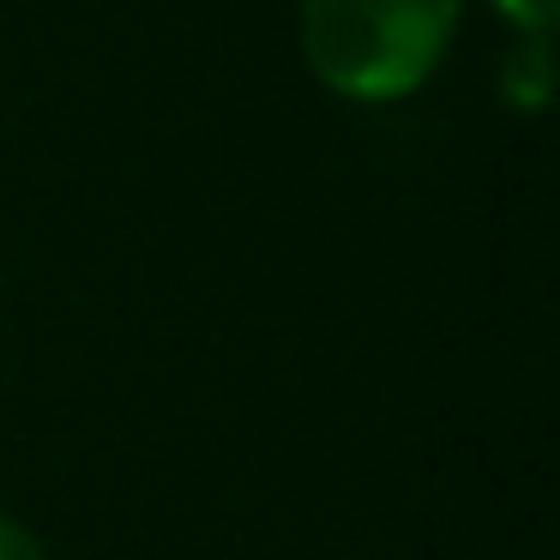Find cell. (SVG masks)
<instances>
[{"label": "cell", "mask_w": 560, "mask_h": 560, "mask_svg": "<svg viewBox=\"0 0 560 560\" xmlns=\"http://www.w3.org/2000/svg\"><path fill=\"white\" fill-rule=\"evenodd\" d=\"M0 560H43V542L19 518H0Z\"/></svg>", "instance_id": "3"}, {"label": "cell", "mask_w": 560, "mask_h": 560, "mask_svg": "<svg viewBox=\"0 0 560 560\" xmlns=\"http://www.w3.org/2000/svg\"><path fill=\"white\" fill-rule=\"evenodd\" d=\"M500 13L524 31V37H548V19H555V0H494Z\"/></svg>", "instance_id": "2"}, {"label": "cell", "mask_w": 560, "mask_h": 560, "mask_svg": "<svg viewBox=\"0 0 560 560\" xmlns=\"http://www.w3.org/2000/svg\"><path fill=\"white\" fill-rule=\"evenodd\" d=\"M458 0H302V49L350 97H398L440 67Z\"/></svg>", "instance_id": "1"}]
</instances>
